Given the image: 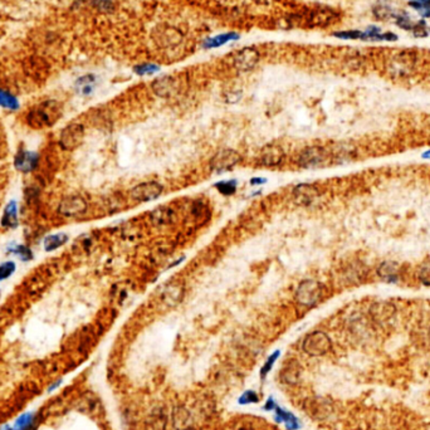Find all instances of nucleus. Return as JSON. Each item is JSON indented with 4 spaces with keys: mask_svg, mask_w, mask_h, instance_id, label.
Returning a JSON list of instances; mask_svg holds the SVG:
<instances>
[{
    "mask_svg": "<svg viewBox=\"0 0 430 430\" xmlns=\"http://www.w3.org/2000/svg\"><path fill=\"white\" fill-rule=\"evenodd\" d=\"M239 38V34L237 33H225L220 34V36L214 37V38H208L204 41L203 47L206 49L210 48H217V47L223 46V44H227L232 41H237Z\"/></svg>",
    "mask_w": 430,
    "mask_h": 430,
    "instance_id": "obj_20",
    "label": "nucleus"
},
{
    "mask_svg": "<svg viewBox=\"0 0 430 430\" xmlns=\"http://www.w3.org/2000/svg\"><path fill=\"white\" fill-rule=\"evenodd\" d=\"M397 36L394 33H382L381 29L377 27H368L362 32V41H396Z\"/></svg>",
    "mask_w": 430,
    "mask_h": 430,
    "instance_id": "obj_18",
    "label": "nucleus"
},
{
    "mask_svg": "<svg viewBox=\"0 0 430 430\" xmlns=\"http://www.w3.org/2000/svg\"><path fill=\"white\" fill-rule=\"evenodd\" d=\"M152 90H154V92L156 93L159 97H173L179 91L178 81L173 77L159 78V80H156L152 83Z\"/></svg>",
    "mask_w": 430,
    "mask_h": 430,
    "instance_id": "obj_11",
    "label": "nucleus"
},
{
    "mask_svg": "<svg viewBox=\"0 0 430 430\" xmlns=\"http://www.w3.org/2000/svg\"><path fill=\"white\" fill-rule=\"evenodd\" d=\"M392 18H395V21H396V26L400 27L401 29H404V31L411 32L412 28H414V23L410 21L409 16H407L406 13L394 14Z\"/></svg>",
    "mask_w": 430,
    "mask_h": 430,
    "instance_id": "obj_26",
    "label": "nucleus"
},
{
    "mask_svg": "<svg viewBox=\"0 0 430 430\" xmlns=\"http://www.w3.org/2000/svg\"><path fill=\"white\" fill-rule=\"evenodd\" d=\"M274 407H276V402L273 401V399H272V397H269V399H268V401L265 402L264 410H268V411H271V410H274Z\"/></svg>",
    "mask_w": 430,
    "mask_h": 430,
    "instance_id": "obj_38",
    "label": "nucleus"
},
{
    "mask_svg": "<svg viewBox=\"0 0 430 430\" xmlns=\"http://www.w3.org/2000/svg\"><path fill=\"white\" fill-rule=\"evenodd\" d=\"M298 373L297 370V363H291V365H287L284 370H282V375L284 376V380L287 381H296V376Z\"/></svg>",
    "mask_w": 430,
    "mask_h": 430,
    "instance_id": "obj_33",
    "label": "nucleus"
},
{
    "mask_svg": "<svg viewBox=\"0 0 430 430\" xmlns=\"http://www.w3.org/2000/svg\"><path fill=\"white\" fill-rule=\"evenodd\" d=\"M217 188L223 195H232L237 190V183L235 181H223V183H218Z\"/></svg>",
    "mask_w": 430,
    "mask_h": 430,
    "instance_id": "obj_28",
    "label": "nucleus"
},
{
    "mask_svg": "<svg viewBox=\"0 0 430 430\" xmlns=\"http://www.w3.org/2000/svg\"><path fill=\"white\" fill-rule=\"evenodd\" d=\"M328 161V154L325 149L318 146L307 147L299 154L298 165L303 169H317Z\"/></svg>",
    "mask_w": 430,
    "mask_h": 430,
    "instance_id": "obj_4",
    "label": "nucleus"
},
{
    "mask_svg": "<svg viewBox=\"0 0 430 430\" xmlns=\"http://www.w3.org/2000/svg\"><path fill=\"white\" fill-rule=\"evenodd\" d=\"M379 274L384 281L395 282L397 279V264L392 262H386L380 267Z\"/></svg>",
    "mask_w": 430,
    "mask_h": 430,
    "instance_id": "obj_24",
    "label": "nucleus"
},
{
    "mask_svg": "<svg viewBox=\"0 0 430 430\" xmlns=\"http://www.w3.org/2000/svg\"><path fill=\"white\" fill-rule=\"evenodd\" d=\"M13 252L17 253V254L21 255L22 259H24V260H28V259H31V258H32L31 249H28V248L23 247V245H18V247H17V249L13 250Z\"/></svg>",
    "mask_w": 430,
    "mask_h": 430,
    "instance_id": "obj_37",
    "label": "nucleus"
},
{
    "mask_svg": "<svg viewBox=\"0 0 430 430\" xmlns=\"http://www.w3.org/2000/svg\"><path fill=\"white\" fill-rule=\"evenodd\" d=\"M4 430H13V429H11V427H6V429Z\"/></svg>",
    "mask_w": 430,
    "mask_h": 430,
    "instance_id": "obj_42",
    "label": "nucleus"
},
{
    "mask_svg": "<svg viewBox=\"0 0 430 430\" xmlns=\"http://www.w3.org/2000/svg\"><path fill=\"white\" fill-rule=\"evenodd\" d=\"M284 157L283 150L276 145H269V146L264 147L263 151L260 152L259 159H258V164L263 166H276L281 164V161Z\"/></svg>",
    "mask_w": 430,
    "mask_h": 430,
    "instance_id": "obj_12",
    "label": "nucleus"
},
{
    "mask_svg": "<svg viewBox=\"0 0 430 430\" xmlns=\"http://www.w3.org/2000/svg\"><path fill=\"white\" fill-rule=\"evenodd\" d=\"M174 213L168 206H159L151 213V219L157 225H168L173 222Z\"/></svg>",
    "mask_w": 430,
    "mask_h": 430,
    "instance_id": "obj_19",
    "label": "nucleus"
},
{
    "mask_svg": "<svg viewBox=\"0 0 430 430\" xmlns=\"http://www.w3.org/2000/svg\"><path fill=\"white\" fill-rule=\"evenodd\" d=\"M274 412H276V421L284 422L287 430H297L301 426L298 419H297L292 412L283 410L282 407L277 406V405L276 407H274Z\"/></svg>",
    "mask_w": 430,
    "mask_h": 430,
    "instance_id": "obj_17",
    "label": "nucleus"
},
{
    "mask_svg": "<svg viewBox=\"0 0 430 430\" xmlns=\"http://www.w3.org/2000/svg\"><path fill=\"white\" fill-rule=\"evenodd\" d=\"M259 401V397L255 394L254 391L249 390V391H245L242 396L239 397V404H254V402Z\"/></svg>",
    "mask_w": 430,
    "mask_h": 430,
    "instance_id": "obj_35",
    "label": "nucleus"
},
{
    "mask_svg": "<svg viewBox=\"0 0 430 430\" xmlns=\"http://www.w3.org/2000/svg\"><path fill=\"white\" fill-rule=\"evenodd\" d=\"M412 34L416 38H424L427 36V29H426V23L425 21H419L417 23H414V28H412Z\"/></svg>",
    "mask_w": 430,
    "mask_h": 430,
    "instance_id": "obj_34",
    "label": "nucleus"
},
{
    "mask_svg": "<svg viewBox=\"0 0 430 430\" xmlns=\"http://www.w3.org/2000/svg\"><path fill=\"white\" fill-rule=\"evenodd\" d=\"M420 281L425 286H430V263L422 265V268L420 269Z\"/></svg>",
    "mask_w": 430,
    "mask_h": 430,
    "instance_id": "obj_36",
    "label": "nucleus"
},
{
    "mask_svg": "<svg viewBox=\"0 0 430 430\" xmlns=\"http://www.w3.org/2000/svg\"><path fill=\"white\" fill-rule=\"evenodd\" d=\"M39 156L36 152H29L26 150H21L16 156V168L22 173H31L38 165Z\"/></svg>",
    "mask_w": 430,
    "mask_h": 430,
    "instance_id": "obj_14",
    "label": "nucleus"
},
{
    "mask_svg": "<svg viewBox=\"0 0 430 430\" xmlns=\"http://www.w3.org/2000/svg\"><path fill=\"white\" fill-rule=\"evenodd\" d=\"M240 163V155L235 150L224 149L215 154L210 160V169L217 174L225 173L232 170L234 166Z\"/></svg>",
    "mask_w": 430,
    "mask_h": 430,
    "instance_id": "obj_3",
    "label": "nucleus"
},
{
    "mask_svg": "<svg viewBox=\"0 0 430 430\" xmlns=\"http://www.w3.org/2000/svg\"><path fill=\"white\" fill-rule=\"evenodd\" d=\"M68 235L67 234H53L49 235L44 239V248L47 252H53V250L58 249L62 247L65 243H67Z\"/></svg>",
    "mask_w": 430,
    "mask_h": 430,
    "instance_id": "obj_23",
    "label": "nucleus"
},
{
    "mask_svg": "<svg viewBox=\"0 0 430 430\" xmlns=\"http://www.w3.org/2000/svg\"><path fill=\"white\" fill-rule=\"evenodd\" d=\"M333 36L340 39H362V32L353 29V31L336 32V33H333Z\"/></svg>",
    "mask_w": 430,
    "mask_h": 430,
    "instance_id": "obj_32",
    "label": "nucleus"
},
{
    "mask_svg": "<svg viewBox=\"0 0 430 430\" xmlns=\"http://www.w3.org/2000/svg\"><path fill=\"white\" fill-rule=\"evenodd\" d=\"M85 139V127L81 124H71L61 132L60 144L62 149L72 151L82 144Z\"/></svg>",
    "mask_w": 430,
    "mask_h": 430,
    "instance_id": "obj_6",
    "label": "nucleus"
},
{
    "mask_svg": "<svg viewBox=\"0 0 430 430\" xmlns=\"http://www.w3.org/2000/svg\"><path fill=\"white\" fill-rule=\"evenodd\" d=\"M61 384H62V381H61V380H58V381H57V382H56V384H53V385H52V386H51V387H48V391H53V390H55V389H57V387H58V386H60V385H61Z\"/></svg>",
    "mask_w": 430,
    "mask_h": 430,
    "instance_id": "obj_40",
    "label": "nucleus"
},
{
    "mask_svg": "<svg viewBox=\"0 0 430 430\" xmlns=\"http://www.w3.org/2000/svg\"><path fill=\"white\" fill-rule=\"evenodd\" d=\"M279 355H281V352H279V351H276V352H273L271 356H269V357L267 358L265 363L263 365L262 370H260V377H262V379H264L265 376L269 373V371L272 370V367H273L274 362H276L277 358L279 357Z\"/></svg>",
    "mask_w": 430,
    "mask_h": 430,
    "instance_id": "obj_27",
    "label": "nucleus"
},
{
    "mask_svg": "<svg viewBox=\"0 0 430 430\" xmlns=\"http://www.w3.org/2000/svg\"><path fill=\"white\" fill-rule=\"evenodd\" d=\"M2 224L7 228H16L18 225V215H17V205L14 201L8 204L4 211Z\"/></svg>",
    "mask_w": 430,
    "mask_h": 430,
    "instance_id": "obj_22",
    "label": "nucleus"
},
{
    "mask_svg": "<svg viewBox=\"0 0 430 430\" xmlns=\"http://www.w3.org/2000/svg\"><path fill=\"white\" fill-rule=\"evenodd\" d=\"M38 422V417L36 414L27 412L17 419L13 430H36Z\"/></svg>",
    "mask_w": 430,
    "mask_h": 430,
    "instance_id": "obj_21",
    "label": "nucleus"
},
{
    "mask_svg": "<svg viewBox=\"0 0 430 430\" xmlns=\"http://www.w3.org/2000/svg\"><path fill=\"white\" fill-rule=\"evenodd\" d=\"M24 70L34 80H43L48 76L49 66L43 58L31 57L24 62Z\"/></svg>",
    "mask_w": 430,
    "mask_h": 430,
    "instance_id": "obj_13",
    "label": "nucleus"
},
{
    "mask_svg": "<svg viewBox=\"0 0 430 430\" xmlns=\"http://www.w3.org/2000/svg\"><path fill=\"white\" fill-rule=\"evenodd\" d=\"M318 196V189L311 184H299L293 189V199L298 205H309Z\"/></svg>",
    "mask_w": 430,
    "mask_h": 430,
    "instance_id": "obj_10",
    "label": "nucleus"
},
{
    "mask_svg": "<svg viewBox=\"0 0 430 430\" xmlns=\"http://www.w3.org/2000/svg\"><path fill=\"white\" fill-rule=\"evenodd\" d=\"M163 186L160 185L159 183H155V181L142 183L132 189L131 198L136 201H141V203L151 201L159 198L161 193H163Z\"/></svg>",
    "mask_w": 430,
    "mask_h": 430,
    "instance_id": "obj_7",
    "label": "nucleus"
},
{
    "mask_svg": "<svg viewBox=\"0 0 430 430\" xmlns=\"http://www.w3.org/2000/svg\"><path fill=\"white\" fill-rule=\"evenodd\" d=\"M62 116V107L57 101H46L32 109L27 115V122L33 129L51 127Z\"/></svg>",
    "mask_w": 430,
    "mask_h": 430,
    "instance_id": "obj_1",
    "label": "nucleus"
},
{
    "mask_svg": "<svg viewBox=\"0 0 430 430\" xmlns=\"http://www.w3.org/2000/svg\"><path fill=\"white\" fill-rule=\"evenodd\" d=\"M16 271V264L13 262H6L0 265V281L9 278Z\"/></svg>",
    "mask_w": 430,
    "mask_h": 430,
    "instance_id": "obj_31",
    "label": "nucleus"
},
{
    "mask_svg": "<svg viewBox=\"0 0 430 430\" xmlns=\"http://www.w3.org/2000/svg\"><path fill=\"white\" fill-rule=\"evenodd\" d=\"M331 348V341L326 333L321 332V331H316L312 332L304 338L303 341V350L308 355L312 356H319L327 352Z\"/></svg>",
    "mask_w": 430,
    "mask_h": 430,
    "instance_id": "obj_5",
    "label": "nucleus"
},
{
    "mask_svg": "<svg viewBox=\"0 0 430 430\" xmlns=\"http://www.w3.org/2000/svg\"><path fill=\"white\" fill-rule=\"evenodd\" d=\"M252 185H258V184H263L265 183V179H252Z\"/></svg>",
    "mask_w": 430,
    "mask_h": 430,
    "instance_id": "obj_39",
    "label": "nucleus"
},
{
    "mask_svg": "<svg viewBox=\"0 0 430 430\" xmlns=\"http://www.w3.org/2000/svg\"><path fill=\"white\" fill-rule=\"evenodd\" d=\"M409 6L421 16V18H430V0H410Z\"/></svg>",
    "mask_w": 430,
    "mask_h": 430,
    "instance_id": "obj_25",
    "label": "nucleus"
},
{
    "mask_svg": "<svg viewBox=\"0 0 430 430\" xmlns=\"http://www.w3.org/2000/svg\"><path fill=\"white\" fill-rule=\"evenodd\" d=\"M87 210V201L80 195H73L65 198L60 203L58 211L63 217H80Z\"/></svg>",
    "mask_w": 430,
    "mask_h": 430,
    "instance_id": "obj_8",
    "label": "nucleus"
},
{
    "mask_svg": "<svg viewBox=\"0 0 430 430\" xmlns=\"http://www.w3.org/2000/svg\"><path fill=\"white\" fill-rule=\"evenodd\" d=\"M337 14L331 9H318V11L312 12L308 17L309 27H326L336 21Z\"/></svg>",
    "mask_w": 430,
    "mask_h": 430,
    "instance_id": "obj_16",
    "label": "nucleus"
},
{
    "mask_svg": "<svg viewBox=\"0 0 430 430\" xmlns=\"http://www.w3.org/2000/svg\"><path fill=\"white\" fill-rule=\"evenodd\" d=\"M184 297V286L180 282H171L168 283L163 289L161 299L169 306H176Z\"/></svg>",
    "mask_w": 430,
    "mask_h": 430,
    "instance_id": "obj_15",
    "label": "nucleus"
},
{
    "mask_svg": "<svg viewBox=\"0 0 430 430\" xmlns=\"http://www.w3.org/2000/svg\"><path fill=\"white\" fill-rule=\"evenodd\" d=\"M422 157H424V159H430V150L429 151H425L424 154H422Z\"/></svg>",
    "mask_w": 430,
    "mask_h": 430,
    "instance_id": "obj_41",
    "label": "nucleus"
},
{
    "mask_svg": "<svg viewBox=\"0 0 430 430\" xmlns=\"http://www.w3.org/2000/svg\"><path fill=\"white\" fill-rule=\"evenodd\" d=\"M0 106H3V107H7V109H17L18 107V103H17V100L14 97H12L11 95H8V93L3 92V91H0Z\"/></svg>",
    "mask_w": 430,
    "mask_h": 430,
    "instance_id": "obj_30",
    "label": "nucleus"
},
{
    "mask_svg": "<svg viewBox=\"0 0 430 430\" xmlns=\"http://www.w3.org/2000/svg\"><path fill=\"white\" fill-rule=\"evenodd\" d=\"M259 61V53L253 48H244L234 56V66L239 71H250Z\"/></svg>",
    "mask_w": 430,
    "mask_h": 430,
    "instance_id": "obj_9",
    "label": "nucleus"
},
{
    "mask_svg": "<svg viewBox=\"0 0 430 430\" xmlns=\"http://www.w3.org/2000/svg\"><path fill=\"white\" fill-rule=\"evenodd\" d=\"M159 70H160L159 66L151 65V63H145V65H140L137 66V67H135L134 71L139 76H147V75H152V73L157 72Z\"/></svg>",
    "mask_w": 430,
    "mask_h": 430,
    "instance_id": "obj_29",
    "label": "nucleus"
},
{
    "mask_svg": "<svg viewBox=\"0 0 430 430\" xmlns=\"http://www.w3.org/2000/svg\"><path fill=\"white\" fill-rule=\"evenodd\" d=\"M322 298V286L316 281H303L296 292V299L299 304L312 307Z\"/></svg>",
    "mask_w": 430,
    "mask_h": 430,
    "instance_id": "obj_2",
    "label": "nucleus"
}]
</instances>
